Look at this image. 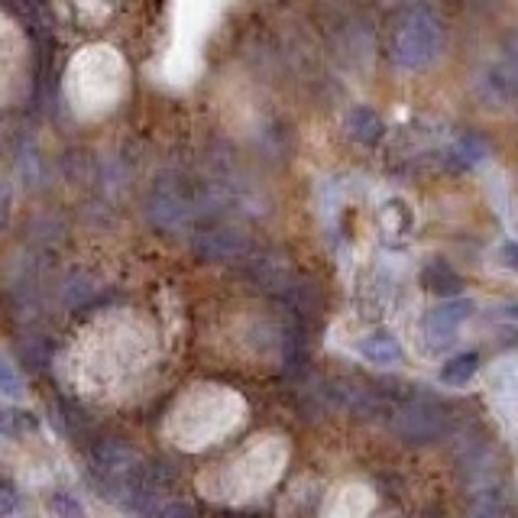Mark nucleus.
<instances>
[{
    "label": "nucleus",
    "mask_w": 518,
    "mask_h": 518,
    "mask_svg": "<svg viewBox=\"0 0 518 518\" xmlns=\"http://www.w3.org/2000/svg\"><path fill=\"white\" fill-rule=\"evenodd\" d=\"M10 224V188L0 185V230Z\"/></svg>",
    "instance_id": "nucleus-18"
},
{
    "label": "nucleus",
    "mask_w": 518,
    "mask_h": 518,
    "mask_svg": "<svg viewBox=\"0 0 518 518\" xmlns=\"http://www.w3.org/2000/svg\"><path fill=\"white\" fill-rule=\"evenodd\" d=\"M20 506V493L7 476H0V515H10L13 509Z\"/></svg>",
    "instance_id": "nucleus-14"
},
{
    "label": "nucleus",
    "mask_w": 518,
    "mask_h": 518,
    "mask_svg": "<svg viewBox=\"0 0 518 518\" xmlns=\"http://www.w3.org/2000/svg\"><path fill=\"white\" fill-rule=\"evenodd\" d=\"M476 370H480V357H476V353H460V357L444 363L441 383H447V386H463V383H470V379L476 376Z\"/></svg>",
    "instance_id": "nucleus-8"
},
{
    "label": "nucleus",
    "mask_w": 518,
    "mask_h": 518,
    "mask_svg": "<svg viewBox=\"0 0 518 518\" xmlns=\"http://www.w3.org/2000/svg\"><path fill=\"white\" fill-rule=\"evenodd\" d=\"M470 315H473V302H467V298H451V302L428 311L425 321H421V334H425L428 350H444L447 344H454L457 331Z\"/></svg>",
    "instance_id": "nucleus-4"
},
{
    "label": "nucleus",
    "mask_w": 518,
    "mask_h": 518,
    "mask_svg": "<svg viewBox=\"0 0 518 518\" xmlns=\"http://www.w3.org/2000/svg\"><path fill=\"white\" fill-rule=\"evenodd\" d=\"M441 52V23L434 20V13L425 7H415L399 26V36H395L392 59L399 68L408 72H418V68H428Z\"/></svg>",
    "instance_id": "nucleus-1"
},
{
    "label": "nucleus",
    "mask_w": 518,
    "mask_h": 518,
    "mask_svg": "<svg viewBox=\"0 0 518 518\" xmlns=\"http://www.w3.org/2000/svg\"><path fill=\"white\" fill-rule=\"evenodd\" d=\"M0 392L4 395H20V376L13 373L7 360H0Z\"/></svg>",
    "instance_id": "nucleus-15"
},
{
    "label": "nucleus",
    "mask_w": 518,
    "mask_h": 518,
    "mask_svg": "<svg viewBox=\"0 0 518 518\" xmlns=\"http://www.w3.org/2000/svg\"><path fill=\"white\" fill-rule=\"evenodd\" d=\"M502 263L518 269V243H506V247H502Z\"/></svg>",
    "instance_id": "nucleus-19"
},
{
    "label": "nucleus",
    "mask_w": 518,
    "mask_h": 518,
    "mask_svg": "<svg viewBox=\"0 0 518 518\" xmlns=\"http://www.w3.org/2000/svg\"><path fill=\"white\" fill-rule=\"evenodd\" d=\"M49 509L52 512H59V515H81V502L72 499L68 493H59V496H52L49 499Z\"/></svg>",
    "instance_id": "nucleus-16"
},
{
    "label": "nucleus",
    "mask_w": 518,
    "mask_h": 518,
    "mask_svg": "<svg viewBox=\"0 0 518 518\" xmlns=\"http://www.w3.org/2000/svg\"><path fill=\"white\" fill-rule=\"evenodd\" d=\"M489 156L486 143L480 140L476 133H463L460 140L451 143V149H447V166L451 169H473L480 166V162Z\"/></svg>",
    "instance_id": "nucleus-7"
},
{
    "label": "nucleus",
    "mask_w": 518,
    "mask_h": 518,
    "mask_svg": "<svg viewBox=\"0 0 518 518\" xmlns=\"http://www.w3.org/2000/svg\"><path fill=\"white\" fill-rule=\"evenodd\" d=\"M425 279L431 282V289L434 292H447V289H457L460 279H457V272L447 266V263H431L425 269Z\"/></svg>",
    "instance_id": "nucleus-11"
},
{
    "label": "nucleus",
    "mask_w": 518,
    "mask_h": 518,
    "mask_svg": "<svg viewBox=\"0 0 518 518\" xmlns=\"http://www.w3.org/2000/svg\"><path fill=\"white\" fill-rule=\"evenodd\" d=\"M195 250L204 259H224L227 263V259H240L243 253H247V243H243V237L234 234V230L211 227V230H204V234H198Z\"/></svg>",
    "instance_id": "nucleus-5"
},
{
    "label": "nucleus",
    "mask_w": 518,
    "mask_h": 518,
    "mask_svg": "<svg viewBox=\"0 0 518 518\" xmlns=\"http://www.w3.org/2000/svg\"><path fill=\"white\" fill-rule=\"evenodd\" d=\"M360 357L363 360H370V363H379V366H389V363H399L402 360V347H399V340H395L392 334L386 331H376V334H366L360 344Z\"/></svg>",
    "instance_id": "nucleus-6"
},
{
    "label": "nucleus",
    "mask_w": 518,
    "mask_h": 518,
    "mask_svg": "<svg viewBox=\"0 0 518 518\" xmlns=\"http://www.w3.org/2000/svg\"><path fill=\"white\" fill-rule=\"evenodd\" d=\"M509 506L502 502V493L499 489H480L473 499V512H483V515H499V512H506Z\"/></svg>",
    "instance_id": "nucleus-12"
},
{
    "label": "nucleus",
    "mask_w": 518,
    "mask_h": 518,
    "mask_svg": "<svg viewBox=\"0 0 518 518\" xmlns=\"http://www.w3.org/2000/svg\"><path fill=\"white\" fill-rule=\"evenodd\" d=\"M156 515H192V506L188 502H162L156 506Z\"/></svg>",
    "instance_id": "nucleus-17"
},
{
    "label": "nucleus",
    "mask_w": 518,
    "mask_h": 518,
    "mask_svg": "<svg viewBox=\"0 0 518 518\" xmlns=\"http://www.w3.org/2000/svg\"><path fill=\"white\" fill-rule=\"evenodd\" d=\"M36 428L39 421L30 412H17V408L0 405V434H4V438H20V434L36 431Z\"/></svg>",
    "instance_id": "nucleus-9"
},
{
    "label": "nucleus",
    "mask_w": 518,
    "mask_h": 518,
    "mask_svg": "<svg viewBox=\"0 0 518 518\" xmlns=\"http://www.w3.org/2000/svg\"><path fill=\"white\" fill-rule=\"evenodd\" d=\"M395 428L405 434L408 441H434L441 438L447 428V415L438 402L431 399H405L402 405H395Z\"/></svg>",
    "instance_id": "nucleus-3"
},
{
    "label": "nucleus",
    "mask_w": 518,
    "mask_h": 518,
    "mask_svg": "<svg viewBox=\"0 0 518 518\" xmlns=\"http://www.w3.org/2000/svg\"><path fill=\"white\" fill-rule=\"evenodd\" d=\"M350 133L363 143H373L383 136V124H379V117L370 111V107H357V111L350 114Z\"/></svg>",
    "instance_id": "nucleus-10"
},
{
    "label": "nucleus",
    "mask_w": 518,
    "mask_h": 518,
    "mask_svg": "<svg viewBox=\"0 0 518 518\" xmlns=\"http://www.w3.org/2000/svg\"><path fill=\"white\" fill-rule=\"evenodd\" d=\"M476 94L489 107H506L518 101V33L502 46L499 59L489 62L480 75H476Z\"/></svg>",
    "instance_id": "nucleus-2"
},
{
    "label": "nucleus",
    "mask_w": 518,
    "mask_h": 518,
    "mask_svg": "<svg viewBox=\"0 0 518 518\" xmlns=\"http://www.w3.org/2000/svg\"><path fill=\"white\" fill-rule=\"evenodd\" d=\"M20 357H23V360H30L33 370H43V366L49 363V347H46L39 337H30V340H26V344H20Z\"/></svg>",
    "instance_id": "nucleus-13"
}]
</instances>
